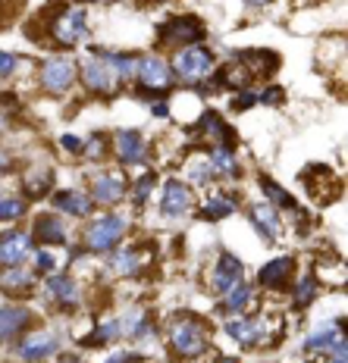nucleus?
Masks as SVG:
<instances>
[{
    "label": "nucleus",
    "mask_w": 348,
    "mask_h": 363,
    "mask_svg": "<svg viewBox=\"0 0 348 363\" xmlns=\"http://www.w3.org/2000/svg\"><path fill=\"white\" fill-rule=\"evenodd\" d=\"M166 338H170V347L179 360L192 363V360L204 357V351H207L210 329L198 313H192V310H179V313L170 320V326H166Z\"/></svg>",
    "instance_id": "nucleus-1"
},
{
    "label": "nucleus",
    "mask_w": 348,
    "mask_h": 363,
    "mask_svg": "<svg viewBox=\"0 0 348 363\" xmlns=\"http://www.w3.org/2000/svg\"><path fill=\"white\" fill-rule=\"evenodd\" d=\"M48 41H54L57 48L72 50L79 44L88 41V10L82 4H66L57 6L54 16L48 22Z\"/></svg>",
    "instance_id": "nucleus-2"
},
{
    "label": "nucleus",
    "mask_w": 348,
    "mask_h": 363,
    "mask_svg": "<svg viewBox=\"0 0 348 363\" xmlns=\"http://www.w3.org/2000/svg\"><path fill=\"white\" fill-rule=\"evenodd\" d=\"M129 232V216L126 213H101L88 223V229L82 232V251L85 254H110L123 245Z\"/></svg>",
    "instance_id": "nucleus-3"
},
{
    "label": "nucleus",
    "mask_w": 348,
    "mask_h": 363,
    "mask_svg": "<svg viewBox=\"0 0 348 363\" xmlns=\"http://www.w3.org/2000/svg\"><path fill=\"white\" fill-rule=\"evenodd\" d=\"M170 69L176 75V82H183V85H201L217 69V54L210 48H204V44L179 48L170 57Z\"/></svg>",
    "instance_id": "nucleus-4"
},
{
    "label": "nucleus",
    "mask_w": 348,
    "mask_h": 363,
    "mask_svg": "<svg viewBox=\"0 0 348 363\" xmlns=\"http://www.w3.org/2000/svg\"><path fill=\"white\" fill-rule=\"evenodd\" d=\"M135 85H138V94L154 101V97H163L166 91L176 85V75H173L170 63L157 54H145L138 57V66H135Z\"/></svg>",
    "instance_id": "nucleus-5"
},
{
    "label": "nucleus",
    "mask_w": 348,
    "mask_h": 363,
    "mask_svg": "<svg viewBox=\"0 0 348 363\" xmlns=\"http://www.w3.org/2000/svg\"><path fill=\"white\" fill-rule=\"evenodd\" d=\"M204 38H207V26H204V19L192 16V13H179V16L166 19L163 26L157 28V41L170 50L204 44Z\"/></svg>",
    "instance_id": "nucleus-6"
},
{
    "label": "nucleus",
    "mask_w": 348,
    "mask_h": 363,
    "mask_svg": "<svg viewBox=\"0 0 348 363\" xmlns=\"http://www.w3.org/2000/svg\"><path fill=\"white\" fill-rule=\"evenodd\" d=\"M88 54H92V57H88L85 63L79 66V79H82V85L92 91V94L113 97L119 88H123V85H119V79L113 75V69L107 66V60L97 54V48H92Z\"/></svg>",
    "instance_id": "nucleus-7"
},
{
    "label": "nucleus",
    "mask_w": 348,
    "mask_h": 363,
    "mask_svg": "<svg viewBox=\"0 0 348 363\" xmlns=\"http://www.w3.org/2000/svg\"><path fill=\"white\" fill-rule=\"evenodd\" d=\"M75 79H79V66L70 57H48L38 72V82L48 94H66L75 85Z\"/></svg>",
    "instance_id": "nucleus-8"
},
{
    "label": "nucleus",
    "mask_w": 348,
    "mask_h": 363,
    "mask_svg": "<svg viewBox=\"0 0 348 363\" xmlns=\"http://www.w3.org/2000/svg\"><path fill=\"white\" fill-rule=\"evenodd\" d=\"M60 347H63V335H60L57 329H38L22 338L16 354H19V360H26V363H44V360L57 357Z\"/></svg>",
    "instance_id": "nucleus-9"
},
{
    "label": "nucleus",
    "mask_w": 348,
    "mask_h": 363,
    "mask_svg": "<svg viewBox=\"0 0 348 363\" xmlns=\"http://www.w3.org/2000/svg\"><path fill=\"white\" fill-rule=\"evenodd\" d=\"M305 351H320L330 357H345V320H330L320 323L314 332H308L305 338Z\"/></svg>",
    "instance_id": "nucleus-10"
},
{
    "label": "nucleus",
    "mask_w": 348,
    "mask_h": 363,
    "mask_svg": "<svg viewBox=\"0 0 348 363\" xmlns=\"http://www.w3.org/2000/svg\"><path fill=\"white\" fill-rule=\"evenodd\" d=\"M35 238L32 232L22 229H10L0 235V267H26V260H32L35 254Z\"/></svg>",
    "instance_id": "nucleus-11"
},
{
    "label": "nucleus",
    "mask_w": 348,
    "mask_h": 363,
    "mask_svg": "<svg viewBox=\"0 0 348 363\" xmlns=\"http://www.w3.org/2000/svg\"><path fill=\"white\" fill-rule=\"evenodd\" d=\"M113 154H116V160L123 166H145L151 147L138 128H119L113 135Z\"/></svg>",
    "instance_id": "nucleus-12"
},
{
    "label": "nucleus",
    "mask_w": 348,
    "mask_h": 363,
    "mask_svg": "<svg viewBox=\"0 0 348 363\" xmlns=\"http://www.w3.org/2000/svg\"><path fill=\"white\" fill-rule=\"evenodd\" d=\"M195 207V198H192V188H188V182L183 179H166L163 182V191H161V213L166 219H183L192 213Z\"/></svg>",
    "instance_id": "nucleus-13"
},
{
    "label": "nucleus",
    "mask_w": 348,
    "mask_h": 363,
    "mask_svg": "<svg viewBox=\"0 0 348 363\" xmlns=\"http://www.w3.org/2000/svg\"><path fill=\"white\" fill-rule=\"evenodd\" d=\"M226 335L236 338L241 347H257L261 342H267L270 338V326L267 320H261V316H229L226 320Z\"/></svg>",
    "instance_id": "nucleus-14"
},
{
    "label": "nucleus",
    "mask_w": 348,
    "mask_h": 363,
    "mask_svg": "<svg viewBox=\"0 0 348 363\" xmlns=\"http://www.w3.org/2000/svg\"><path fill=\"white\" fill-rule=\"evenodd\" d=\"M50 207L63 216L72 219H92L97 203L92 201V194L82 191V188H60V191L50 194Z\"/></svg>",
    "instance_id": "nucleus-15"
},
{
    "label": "nucleus",
    "mask_w": 348,
    "mask_h": 363,
    "mask_svg": "<svg viewBox=\"0 0 348 363\" xmlns=\"http://www.w3.org/2000/svg\"><path fill=\"white\" fill-rule=\"evenodd\" d=\"M32 238H35V245L60 247V245H66V241H70V229H66L63 216L44 210V213H38L32 219Z\"/></svg>",
    "instance_id": "nucleus-16"
},
{
    "label": "nucleus",
    "mask_w": 348,
    "mask_h": 363,
    "mask_svg": "<svg viewBox=\"0 0 348 363\" xmlns=\"http://www.w3.org/2000/svg\"><path fill=\"white\" fill-rule=\"evenodd\" d=\"M241 279H245V263H241L236 254L226 251V254H220V260L214 263V272H210V291L223 298L229 289H236Z\"/></svg>",
    "instance_id": "nucleus-17"
},
{
    "label": "nucleus",
    "mask_w": 348,
    "mask_h": 363,
    "mask_svg": "<svg viewBox=\"0 0 348 363\" xmlns=\"http://www.w3.org/2000/svg\"><path fill=\"white\" fill-rule=\"evenodd\" d=\"M44 291H48V298L54 301L60 310H75L79 307V282L70 276V272H50V276H44Z\"/></svg>",
    "instance_id": "nucleus-18"
},
{
    "label": "nucleus",
    "mask_w": 348,
    "mask_h": 363,
    "mask_svg": "<svg viewBox=\"0 0 348 363\" xmlns=\"http://www.w3.org/2000/svg\"><path fill=\"white\" fill-rule=\"evenodd\" d=\"M248 219H251V225L261 232L263 241H279L283 238V232H286L283 219H279V210L273 207V203H267V201L251 203V207H248Z\"/></svg>",
    "instance_id": "nucleus-19"
},
{
    "label": "nucleus",
    "mask_w": 348,
    "mask_h": 363,
    "mask_svg": "<svg viewBox=\"0 0 348 363\" xmlns=\"http://www.w3.org/2000/svg\"><path fill=\"white\" fill-rule=\"evenodd\" d=\"M129 191V179L119 176V172H97L92 179V201L94 203H104V207H110V203H119L126 198Z\"/></svg>",
    "instance_id": "nucleus-20"
},
{
    "label": "nucleus",
    "mask_w": 348,
    "mask_h": 363,
    "mask_svg": "<svg viewBox=\"0 0 348 363\" xmlns=\"http://www.w3.org/2000/svg\"><path fill=\"white\" fill-rule=\"evenodd\" d=\"M295 272V257L292 254H283V257H273L267 260L261 269H257V285L261 289H286Z\"/></svg>",
    "instance_id": "nucleus-21"
},
{
    "label": "nucleus",
    "mask_w": 348,
    "mask_h": 363,
    "mask_svg": "<svg viewBox=\"0 0 348 363\" xmlns=\"http://www.w3.org/2000/svg\"><path fill=\"white\" fill-rule=\"evenodd\" d=\"M32 323V310L19 304H0V345L22 335V329Z\"/></svg>",
    "instance_id": "nucleus-22"
},
{
    "label": "nucleus",
    "mask_w": 348,
    "mask_h": 363,
    "mask_svg": "<svg viewBox=\"0 0 348 363\" xmlns=\"http://www.w3.org/2000/svg\"><path fill=\"white\" fill-rule=\"evenodd\" d=\"M251 301H254V282H245V279H241L236 289H229L220 298V304H217V313H220V316H241Z\"/></svg>",
    "instance_id": "nucleus-23"
},
{
    "label": "nucleus",
    "mask_w": 348,
    "mask_h": 363,
    "mask_svg": "<svg viewBox=\"0 0 348 363\" xmlns=\"http://www.w3.org/2000/svg\"><path fill=\"white\" fill-rule=\"evenodd\" d=\"M207 166L214 176H223V179H239L241 169H239V160H236V150L232 147H223V145H214L207 150Z\"/></svg>",
    "instance_id": "nucleus-24"
},
{
    "label": "nucleus",
    "mask_w": 348,
    "mask_h": 363,
    "mask_svg": "<svg viewBox=\"0 0 348 363\" xmlns=\"http://www.w3.org/2000/svg\"><path fill=\"white\" fill-rule=\"evenodd\" d=\"M32 289H35V269H26V267L0 269V291H6V294H28Z\"/></svg>",
    "instance_id": "nucleus-25"
},
{
    "label": "nucleus",
    "mask_w": 348,
    "mask_h": 363,
    "mask_svg": "<svg viewBox=\"0 0 348 363\" xmlns=\"http://www.w3.org/2000/svg\"><path fill=\"white\" fill-rule=\"evenodd\" d=\"M97 54L107 60V66L113 69V75L119 79V85L135 82V66H138V57H135V54H123V50H104V48H97Z\"/></svg>",
    "instance_id": "nucleus-26"
},
{
    "label": "nucleus",
    "mask_w": 348,
    "mask_h": 363,
    "mask_svg": "<svg viewBox=\"0 0 348 363\" xmlns=\"http://www.w3.org/2000/svg\"><path fill=\"white\" fill-rule=\"evenodd\" d=\"M236 210H239V203H236V198H232V194H210V198L201 203L198 219H204V223H217V219L232 216Z\"/></svg>",
    "instance_id": "nucleus-27"
},
{
    "label": "nucleus",
    "mask_w": 348,
    "mask_h": 363,
    "mask_svg": "<svg viewBox=\"0 0 348 363\" xmlns=\"http://www.w3.org/2000/svg\"><path fill=\"white\" fill-rule=\"evenodd\" d=\"M257 188L263 191V198H267V203H273L276 210H289V213H295V210H298V201H295V194H289L283 185H276L273 179L257 176Z\"/></svg>",
    "instance_id": "nucleus-28"
},
{
    "label": "nucleus",
    "mask_w": 348,
    "mask_h": 363,
    "mask_svg": "<svg viewBox=\"0 0 348 363\" xmlns=\"http://www.w3.org/2000/svg\"><path fill=\"white\" fill-rule=\"evenodd\" d=\"M110 269L116 272V276H138L141 272V257L135 247H116V251H110Z\"/></svg>",
    "instance_id": "nucleus-29"
},
{
    "label": "nucleus",
    "mask_w": 348,
    "mask_h": 363,
    "mask_svg": "<svg viewBox=\"0 0 348 363\" xmlns=\"http://www.w3.org/2000/svg\"><path fill=\"white\" fill-rule=\"evenodd\" d=\"M123 338V329H119V320H107L101 326L92 329V335H82L79 338V347H107L110 342Z\"/></svg>",
    "instance_id": "nucleus-30"
},
{
    "label": "nucleus",
    "mask_w": 348,
    "mask_h": 363,
    "mask_svg": "<svg viewBox=\"0 0 348 363\" xmlns=\"http://www.w3.org/2000/svg\"><path fill=\"white\" fill-rule=\"evenodd\" d=\"M317 291H320V282H317L314 272L301 276L298 282H295V291H292V307H295V310H308V307L314 304Z\"/></svg>",
    "instance_id": "nucleus-31"
},
{
    "label": "nucleus",
    "mask_w": 348,
    "mask_h": 363,
    "mask_svg": "<svg viewBox=\"0 0 348 363\" xmlns=\"http://www.w3.org/2000/svg\"><path fill=\"white\" fill-rule=\"evenodd\" d=\"M28 201L19 198V194H0V223H16V219L26 216Z\"/></svg>",
    "instance_id": "nucleus-32"
},
{
    "label": "nucleus",
    "mask_w": 348,
    "mask_h": 363,
    "mask_svg": "<svg viewBox=\"0 0 348 363\" xmlns=\"http://www.w3.org/2000/svg\"><path fill=\"white\" fill-rule=\"evenodd\" d=\"M54 188V169H44L38 176H28L22 182V191H26V201L28 198H44V194Z\"/></svg>",
    "instance_id": "nucleus-33"
},
{
    "label": "nucleus",
    "mask_w": 348,
    "mask_h": 363,
    "mask_svg": "<svg viewBox=\"0 0 348 363\" xmlns=\"http://www.w3.org/2000/svg\"><path fill=\"white\" fill-rule=\"evenodd\" d=\"M154 185H157V172H154V169H148L145 176H141V179L132 185L135 210H145V203H148V198H151V191H154Z\"/></svg>",
    "instance_id": "nucleus-34"
},
{
    "label": "nucleus",
    "mask_w": 348,
    "mask_h": 363,
    "mask_svg": "<svg viewBox=\"0 0 348 363\" xmlns=\"http://www.w3.org/2000/svg\"><path fill=\"white\" fill-rule=\"evenodd\" d=\"M210 179H214V172H210V166L207 160H201V157H195L192 163H188V179L183 182H192V185H210Z\"/></svg>",
    "instance_id": "nucleus-35"
},
{
    "label": "nucleus",
    "mask_w": 348,
    "mask_h": 363,
    "mask_svg": "<svg viewBox=\"0 0 348 363\" xmlns=\"http://www.w3.org/2000/svg\"><path fill=\"white\" fill-rule=\"evenodd\" d=\"M32 267H35V276H50V272H57V257L50 251H44V247H35Z\"/></svg>",
    "instance_id": "nucleus-36"
},
{
    "label": "nucleus",
    "mask_w": 348,
    "mask_h": 363,
    "mask_svg": "<svg viewBox=\"0 0 348 363\" xmlns=\"http://www.w3.org/2000/svg\"><path fill=\"white\" fill-rule=\"evenodd\" d=\"M104 147H107V141L101 138V132H94L88 138V145H82V157L85 160H104Z\"/></svg>",
    "instance_id": "nucleus-37"
},
{
    "label": "nucleus",
    "mask_w": 348,
    "mask_h": 363,
    "mask_svg": "<svg viewBox=\"0 0 348 363\" xmlns=\"http://www.w3.org/2000/svg\"><path fill=\"white\" fill-rule=\"evenodd\" d=\"M254 104H257V94H254L251 88H245V91H239V94L232 97V101H229V107L236 110V113H245V110H251Z\"/></svg>",
    "instance_id": "nucleus-38"
},
{
    "label": "nucleus",
    "mask_w": 348,
    "mask_h": 363,
    "mask_svg": "<svg viewBox=\"0 0 348 363\" xmlns=\"http://www.w3.org/2000/svg\"><path fill=\"white\" fill-rule=\"evenodd\" d=\"M16 66H19L16 57L6 54V50H0V79H10V75L16 72Z\"/></svg>",
    "instance_id": "nucleus-39"
},
{
    "label": "nucleus",
    "mask_w": 348,
    "mask_h": 363,
    "mask_svg": "<svg viewBox=\"0 0 348 363\" xmlns=\"http://www.w3.org/2000/svg\"><path fill=\"white\" fill-rule=\"evenodd\" d=\"M82 145H85V141L79 138V135H60V147L66 150V154H82Z\"/></svg>",
    "instance_id": "nucleus-40"
},
{
    "label": "nucleus",
    "mask_w": 348,
    "mask_h": 363,
    "mask_svg": "<svg viewBox=\"0 0 348 363\" xmlns=\"http://www.w3.org/2000/svg\"><path fill=\"white\" fill-rule=\"evenodd\" d=\"M283 88H276V85H270L263 94H257V104H283Z\"/></svg>",
    "instance_id": "nucleus-41"
},
{
    "label": "nucleus",
    "mask_w": 348,
    "mask_h": 363,
    "mask_svg": "<svg viewBox=\"0 0 348 363\" xmlns=\"http://www.w3.org/2000/svg\"><path fill=\"white\" fill-rule=\"evenodd\" d=\"M138 360H141V354H135V351H116L104 363H138Z\"/></svg>",
    "instance_id": "nucleus-42"
},
{
    "label": "nucleus",
    "mask_w": 348,
    "mask_h": 363,
    "mask_svg": "<svg viewBox=\"0 0 348 363\" xmlns=\"http://www.w3.org/2000/svg\"><path fill=\"white\" fill-rule=\"evenodd\" d=\"M148 107H151V113H154L157 119H166V116H170V104H166L163 97H154V101H148Z\"/></svg>",
    "instance_id": "nucleus-43"
},
{
    "label": "nucleus",
    "mask_w": 348,
    "mask_h": 363,
    "mask_svg": "<svg viewBox=\"0 0 348 363\" xmlns=\"http://www.w3.org/2000/svg\"><path fill=\"white\" fill-rule=\"evenodd\" d=\"M13 169H16V160H13V154L0 147V176H6V172H13Z\"/></svg>",
    "instance_id": "nucleus-44"
},
{
    "label": "nucleus",
    "mask_w": 348,
    "mask_h": 363,
    "mask_svg": "<svg viewBox=\"0 0 348 363\" xmlns=\"http://www.w3.org/2000/svg\"><path fill=\"white\" fill-rule=\"evenodd\" d=\"M245 4H248V6H254V10H263V6H267L270 0H245Z\"/></svg>",
    "instance_id": "nucleus-45"
},
{
    "label": "nucleus",
    "mask_w": 348,
    "mask_h": 363,
    "mask_svg": "<svg viewBox=\"0 0 348 363\" xmlns=\"http://www.w3.org/2000/svg\"><path fill=\"white\" fill-rule=\"evenodd\" d=\"M57 363H82V357H60Z\"/></svg>",
    "instance_id": "nucleus-46"
},
{
    "label": "nucleus",
    "mask_w": 348,
    "mask_h": 363,
    "mask_svg": "<svg viewBox=\"0 0 348 363\" xmlns=\"http://www.w3.org/2000/svg\"><path fill=\"white\" fill-rule=\"evenodd\" d=\"M330 363H345V357H332Z\"/></svg>",
    "instance_id": "nucleus-47"
},
{
    "label": "nucleus",
    "mask_w": 348,
    "mask_h": 363,
    "mask_svg": "<svg viewBox=\"0 0 348 363\" xmlns=\"http://www.w3.org/2000/svg\"><path fill=\"white\" fill-rule=\"evenodd\" d=\"M85 4H101V0H85Z\"/></svg>",
    "instance_id": "nucleus-48"
},
{
    "label": "nucleus",
    "mask_w": 348,
    "mask_h": 363,
    "mask_svg": "<svg viewBox=\"0 0 348 363\" xmlns=\"http://www.w3.org/2000/svg\"><path fill=\"white\" fill-rule=\"evenodd\" d=\"M57 4H60V0H57ZM72 4H75V0H72ZM79 4H85V0H79Z\"/></svg>",
    "instance_id": "nucleus-49"
},
{
    "label": "nucleus",
    "mask_w": 348,
    "mask_h": 363,
    "mask_svg": "<svg viewBox=\"0 0 348 363\" xmlns=\"http://www.w3.org/2000/svg\"><path fill=\"white\" fill-rule=\"evenodd\" d=\"M226 363H239V360H226Z\"/></svg>",
    "instance_id": "nucleus-50"
},
{
    "label": "nucleus",
    "mask_w": 348,
    "mask_h": 363,
    "mask_svg": "<svg viewBox=\"0 0 348 363\" xmlns=\"http://www.w3.org/2000/svg\"><path fill=\"white\" fill-rule=\"evenodd\" d=\"M161 4H163V0H161Z\"/></svg>",
    "instance_id": "nucleus-51"
}]
</instances>
